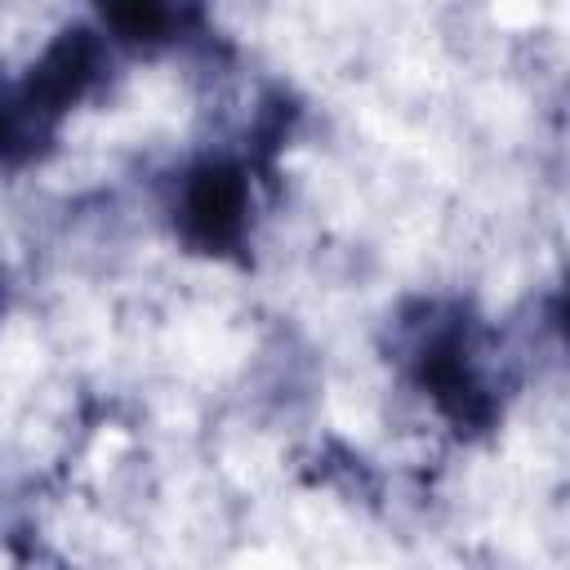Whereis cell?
Listing matches in <instances>:
<instances>
[{
  "instance_id": "obj_1",
  "label": "cell",
  "mask_w": 570,
  "mask_h": 570,
  "mask_svg": "<svg viewBox=\"0 0 570 570\" xmlns=\"http://www.w3.org/2000/svg\"><path fill=\"white\" fill-rule=\"evenodd\" d=\"M187 218L205 232V240H227L236 218H240V183L236 174H200V183H191L187 191Z\"/></svg>"
}]
</instances>
